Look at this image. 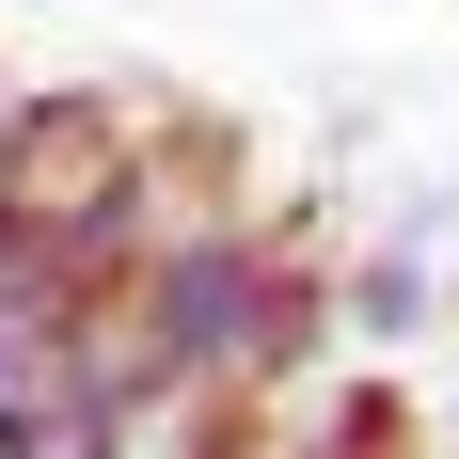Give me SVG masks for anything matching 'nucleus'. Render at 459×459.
<instances>
[{
  "mask_svg": "<svg viewBox=\"0 0 459 459\" xmlns=\"http://www.w3.org/2000/svg\"><path fill=\"white\" fill-rule=\"evenodd\" d=\"M175 459H285V412H270V396H222V380H206V412L175 428Z\"/></svg>",
  "mask_w": 459,
  "mask_h": 459,
  "instance_id": "obj_2",
  "label": "nucleus"
},
{
  "mask_svg": "<svg viewBox=\"0 0 459 459\" xmlns=\"http://www.w3.org/2000/svg\"><path fill=\"white\" fill-rule=\"evenodd\" d=\"M333 317H365V333H412V317H428V270H412V254H380V270L349 285Z\"/></svg>",
  "mask_w": 459,
  "mask_h": 459,
  "instance_id": "obj_3",
  "label": "nucleus"
},
{
  "mask_svg": "<svg viewBox=\"0 0 459 459\" xmlns=\"http://www.w3.org/2000/svg\"><path fill=\"white\" fill-rule=\"evenodd\" d=\"M111 301H127V333L175 365V396H206V380H222V396H285V380L333 349V270L301 238L238 222V206L222 222H175Z\"/></svg>",
  "mask_w": 459,
  "mask_h": 459,
  "instance_id": "obj_1",
  "label": "nucleus"
}]
</instances>
